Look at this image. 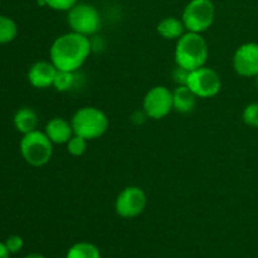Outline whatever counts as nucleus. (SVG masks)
<instances>
[{"label": "nucleus", "mask_w": 258, "mask_h": 258, "mask_svg": "<svg viewBox=\"0 0 258 258\" xmlns=\"http://www.w3.org/2000/svg\"><path fill=\"white\" fill-rule=\"evenodd\" d=\"M91 52L90 38L71 30L55 38L49 48V58L58 71L77 72L88 59Z\"/></svg>", "instance_id": "f257e3e1"}, {"label": "nucleus", "mask_w": 258, "mask_h": 258, "mask_svg": "<svg viewBox=\"0 0 258 258\" xmlns=\"http://www.w3.org/2000/svg\"><path fill=\"white\" fill-rule=\"evenodd\" d=\"M209 50L206 39L199 33L185 32L175 44L174 58L178 67L194 71L206 66Z\"/></svg>", "instance_id": "f03ea898"}, {"label": "nucleus", "mask_w": 258, "mask_h": 258, "mask_svg": "<svg viewBox=\"0 0 258 258\" xmlns=\"http://www.w3.org/2000/svg\"><path fill=\"white\" fill-rule=\"evenodd\" d=\"M75 135L86 140H96L106 134L110 126L107 115L95 106H83L73 113L71 118Z\"/></svg>", "instance_id": "7ed1b4c3"}, {"label": "nucleus", "mask_w": 258, "mask_h": 258, "mask_svg": "<svg viewBox=\"0 0 258 258\" xmlns=\"http://www.w3.org/2000/svg\"><path fill=\"white\" fill-rule=\"evenodd\" d=\"M53 145L44 131L34 130L23 135L19 150L25 163L34 168H40L48 164L53 155Z\"/></svg>", "instance_id": "20e7f679"}, {"label": "nucleus", "mask_w": 258, "mask_h": 258, "mask_svg": "<svg viewBox=\"0 0 258 258\" xmlns=\"http://www.w3.org/2000/svg\"><path fill=\"white\" fill-rule=\"evenodd\" d=\"M216 18V7L212 0H190L185 5L181 14L186 32H207L212 27Z\"/></svg>", "instance_id": "39448f33"}, {"label": "nucleus", "mask_w": 258, "mask_h": 258, "mask_svg": "<svg viewBox=\"0 0 258 258\" xmlns=\"http://www.w3.org/2000/svg\"><path fill=\"white\" fill-rule=\"evenodd\" d=\"M67 23L72 32L90 38L100 30L101 15L93 5L77 3L67 12Z\"/></svg>", "instance_id": "423d86ee"}, {"label": "nucleus", "mask_w": 258, "mask_h": 258, "mask_svg": "<svg viewBox=\"0 0 258 258\" xmlns=\"http://www.w3.org/2000/svg\"><path fill=\"white\" fill-rule=\"evenodd\" d=\"M198 98H212L222 90V78L213 68L203 67L189 72L186 85Z\"/></svg>", "instance_id": "0eeeda50"}, {"label": "nucleus", "mask_w": 258, "mask_h": 258, "mask_svg": "<svg viewBox=\"0 0 258 258\" xmlns=\"http://www.w3.org/2000/svg\"><path fill=\"white\" fill-rule=\"evenodd\" d=\"M143 110L148 118L151 120H161L166 117L173 107V91L166 86H155L150 88L144 96Z\"/></svg>", "instance_id": "6e6552de"}, {"label": "nucleus", "mask_w": 258, "mask_h": 258, "mask_svg": "<svg viewBox=\"0 0 258 258\" xmlns=\"http://www.w3.org/2000/svg\"><path fill=\"white\" fill-rule=\"evenodd\" d=\"M148 204L146 193L136 185H130L120 191L115 201V211L121 218L131 219L139 217Z\"/></svg>", "instance_id": "1a4fd4ad"}, {"label": "nucleus", "mask_w": 258, "mask_h": 258, "mask_svg": "<svg viewBox=\"0 0 258 258\" xmlns=\"http://www.w3.org/2000/svg\"><path fill=\"white\" fill-rule=\"evenodd\" d=\"M237 75L246 78L258 76V43L248 42L239 45L232 59Z\"/></svg>", "instance_id": "9d476101"}, {"label": "nucleus", "mask_w": 258, "mask_h": 258, "mask_svg": "<svg viewBox=\"0 0 258 258\" xmlns=\"http://www.w3.org/2000/svg\"><path fill=\"white\" fill-rule=\"evenodd\" d=\"M57 72L58 70L52 62L38 60L30 66L28 71V81L34 88L44 90V88L52 87Z\"/></svg>", "instance_id": "9b49d317"}, {"label": "nucleus", "mask_w": 258, "mask_h": 258, "mask_svg": "<svg viewBox=\"0 0 258 258\" xmlns=\"http://www.w3.org/2000/svg\"><path fill=\"white\" fill-rule=\"evenodd\" d=\"M44 133L53 144H58V145L67 144L68 140L75 135L72 123L64 117L50 118L45 125Z\"/></svg>", "instance_id": "f8f14e48"}, {"label": "nucleus", "mask_w": 258, "mask_h": 258, "mask_svg": "<svg viewBox=\"0 0 258 258\" xmlns=\"http://www.w3.org/2000/svg\"><path fill=\"white\" fill-rule=\"evenodd\" d=\"M13 123L14 127L19 131L22 135L29 134L32 131L38 130V123H39V118H38L37 112L30 107H22L17 110L13 117Z\"/></svg>", "instance_id": "ddd939ff"}, {"label": "nucleus", "mask_w": 258, "mask_h": 258, "mask_svg": "<svg viewBox=\"0 0 258 258\" xmlns=\"http://www.w3.org/2000/svg\"><path fill=\"white\" fill-rule=\"evenodd\" d=\"M197 96L185 85L176 86L173 91V107L176 112L189 113L194 110L197 103Z\"/></svg>", "instance_id": "4468645a"}, {"label": "nucleus", "mask_w": 258, "mask_h": 258, "mask_svg": "<svg viewBox=\"0 0 258 258\" xmlns=\"http://www.w3.org/2000/svg\"><path fill=\"white\" fill-rule=\"evenodd\" d=\"M156 32L161 38L166 40H178L186 32L181 18L166 17L156 25Z\"/></svg>", "instance_id": "2eb2a0df"}, {"label": "nucleus", "mask_w": 258, "mask_h": 258, "mask_svg": "<svg viewBox=\"0 0 258 258\" xmlns=\"http://www.w3.org/2000/svg\"><path fill=\"white\" fill-rule=\"evenodd\" d=\"M66 258H101V251L90 242H77L70 247Z\"/></svg>", "instance_id": "dca6fc26"}, {"label": "nucleus", "mask_w": 258, "mask_h": 258, "mask_svg": "<svg viewBox=\"0 0 258 258\" xmlns=\"http://www.w3.org/2000/svg\"><path fill=\"white\" fill-rule=\"evenodd\" d=\"M18 35V25L7 15H0V44L13 42Z\"/></svg>", "instance_id": "f3484780"}, {"label": "nucleus", "mask_w": 258, "mask_h": 258, "mask_svg": "<svg viewBox=\"0 0 258 258\" xmlns=\"http://www.w3.org/2000/svg\"><path fill=\"white\" fill-rule=\"evenodd\" d=\"M76 85V72H68V71H58L55 76L53 87L58 92H68L72 90Z\"/></svg>", "instance_id": "a211bd4d"}, {"label": "nucleus", "mask_w": 258, "mask_h": 258, "mask_svg": "<svg viewBox=\"0 0 258 258\" xmlns=\"http://www.w3.org/2000/svg\"><path fill=\"white\" fill-rule=\"evenodd\" d=\"M87 143L88 140L83 139L82 136L73 135L66 144L68 154H71L72 156H82L87 150Z\"/></svg>", "instance_id": "6ab92c4d"}, {"label": "nucleus", "mask_w": 258, "mask_h": 258, "mask_svg": "<svg viewBox=\"0 0 258 258\" xmlns=\"http://www.w3.org/2000/svg\"><path fill=\"white\" fill-rule=\"evenodd\" d=\"M242 120L249 127L258 128V102H252L244 107Z\"/></svg>", "instance_id": "aec40b11"}, {"label": "nucleus", "mask_w": 258, "mask_h": 258, "mask_svg": "<svg viewBox=\"0 0 258 258\" xmlns=\"http://www.w3.org/2000/svg\"><path fill=\"white\" fill-rule=\"evenodd\" d=\"M45 7L55 12H70L78 3V0H44Z\"/></svg>", "instance_id": "412c9836"}, {"label": "nucleus", "mask_w": 258, "mask_h": 258, "mask_svg": "<svg viewBox=\"0 0 258 258\" xmlns=\"http://www.w3.org/2000/svg\"><path fill=\"white\" fill-rule=\"evenodd\" d=\"M4 243H5V246H7L8 251L10 252V254L18 253V252L22 251L23 247H24V241H23L22 237L18 236V234L9 236Z\"/></svg>", "instance_id": "4be33fe9"}, {"label": "nucleus", "mask_w": 258, "mask_h": 258, "mask_svg": "<svg viewBox=\"0 0 258 258\" xmlns=\"http://www.w3.org/2000/svg\"><path fill=\"white\" fill-rule=\"evenodd\" d=\"M188 76H189V71L184 70V68H181V67H178V66H176V68L174 70V72H173V78H174V81L178 83V86L186 85Z\"/></svg>", "instance_id": "5701e85b"}, {"label": "nucleus", "mask_w": 258, "mask_h": 258, "mask_svg": "<svg viewBox=\"0 0 258 258\" xmlns=\"http://www.w3.org/2000/svg\"><path fill=\"white\" fill-rule=\"evenodd\" d=\"M10 252L8 251L7 246H5L4 242H0V258H9Z\"/></svg>", "instance_id": "b1692460"}, {"label": "nucleus", "mask_w": 258, "mask_h": 258, "mask_svg": "<svg viewBox=\"0 0 258 258\" xmlns=\"http://www.w3.org/2000/svg\"><path fill=\"white\" fill-rule=\"evenodd\" d=\"M24 258H47V257H44L43 254H40V253H30V254H28V256H25Z\"/></svg>", "instance_id": "393cba45"}, {"label": "nucleus", "mask_w": 258, "mask_h": 258, "mask_svg": "<svg viewBox=\"0 0 258 258\" xmlns=\"http://www.w3.org/2000/svg\"><path fill=\"white\" fill-rule=\"evenodd\" d=\"M254 78H256V86H257V88H258V76H256V77H254Z\"/></svg>", "instance_id": "a878e982"}]
</instances>
